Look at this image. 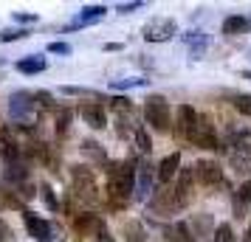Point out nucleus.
I'll list each match as a JSON object with an SVG mask.
<instances>
[{
  "mask_svg": "<svg viewBox=\"0 0 251 242\" xmlns=\"http://www.w3.org/2000/svg\"><path fill=\"white\" fill-rule=\"evenodd\" d=\"M71 107H57V141H65L68 138V130H71Z\"/></svg>",
  "mask_w": 251,
  "mask_h": 242,
  "instance_id": "a878e982",
  "label": "nucleus"
},
{
  "mask_svg": "<svg viewBox=\"0 0 251 242\" xmlns=\"http://www.w3.org/2000/svg\"><path fill=\"white\" fill-rule=\"evenodd\" d=\"M172 195H175V200H178V206H181V208H186L195 200V177H192V169H178V180H175Z\"/></svg>",
  "mask_w": 251,
  "mask_h": 242,
  "instance_id": "f8f14e48",
  "label": "nucleus"
},
{
  "mask_svg": "<svg viewBox=\"0 0 251 242\" xmlns=\"http://www.w3.org/2000/svg\"><path fill=\"white\" fill-rule=\"evenodd\" d=\"M228 102L240 115L251 118V93H228Z\"/></svg>",
  "mask_w": 251,
  "mask_h": 242,
  "instance_id": "bb28decb",
  "label": "nucleus"
},
{
  "mask_svg": "<svg viewBox=\"0 0 251 242\" xmlns=\"http://www.w3.org/2000/svg\"><path fill=\"white\" fill-rule=\"evenodd\" d=\"M17 23H37V14H14Z\"/></svg>",
  "mask_w": 251,
  "mask_h": 242,
  "instance_id": "ea45409f",
  "label": "nucleus"
},
{
  "mask_svg": "<svg viewBox=\"0 0 251 242\" xmlns=\"http://www.w3.org/2000/svg\"><path fill=\"white\" fill-rule=\"evenodd\" d=\"M82 152L96 163H107V155H104L102 144H96V141H82Z\"/></svg>",
  "mask_w": 251,
  "mask_h": 242,
  "instance_id": "cd10ccee",
  "label": "nucleus"
},
{
  "mask_svg": "<svg viewBox=\"0 0 251 242\" xmlns=\"http://www.w3.org/2000/svg\"><path fill=\"white\" fill-rule=\"evenodd\" d=\"M0 158H3L6 163H20V161H25L23 144L14 138V132H12L9 127L0 130Z\"/></svg>",
  "mask_w": 251,
  "mask_h": 242,
  "instance_id": "9d476101",
  "label": "nucleus"
},
{
  "mask_svg": "<svg viewBox=\"0 0 251 242\" xmlns=\"http://www.w3.org/2000/svg\"><path fill=\"white\" fill-rule=\"evenodd\" d=\"M243 242H251V237H246V240H243Z\"/></svg>",
  "mask_w": 251,
  "mask_h": 242,
  "instance_id": "37998d69",
  "label": "nucleus"
},
{
  "mask_svg": "<svg viewBox=\"0 0 251 242\" xmlns=\"http://www.w3.org/2000/svg\"><path fill=\"white\" fill-rule=\"evenodd\" d=\"M215 242H237V234H234V228L228 222H220L215 228Z\"/></svg>",
  "mask_w": 251,
  "mask_h": 242,
  "instance_id": "2f4dec72",
  "label": "nucleus"
},
{
  "mask_svg": "<svg viewBox=\"0 0 251 242\" xmlns=\"http://www.w3.org/2000/svg\"><path fill=\"white\" fill-rule=\"evenodd\" d=\"M79 115H82V121H85L88 127H93V130H104V127H107V113H104L102 104L85 102L79 107Z\"/></svg>",
  "mask_w": 251,
  "mask_h": 242,
  "instance_id": "2eb2a0df",
  "label": "nucleus"
},
{
  "mask_svg": "<svg viewBox=\"0 0 251 242\" xmlns=\"http://www.w3.org/2000/svg\"><path fill=\"white\" fill-rule=\"evenodd\" d=\"M37 113V102H34V93L31 90H14L9 96V115H12V121H17L20 127L28 124Z\"/></svg>",
  "mask_w": 251,
  "mask_h": 242,
  "instance_id": "39448f33",
  "label": "nucleus"
},
{
  "mask_svg": "<svg viewBox=\"0 0 251 242\" xmlns=\"http://www.w3.org/2000/svg\"><path fill=\"white\" fill-rule=\"evenodd\" d=\"M34 102H37V107H46V110H57V104H54V96L48 90H37L34 93Z\"/></svg>",
  "mask_w": 251,
  "mask_h": 242,
  "instance_id": "72a5a7b5",
  "label": "nucleus"
},
{
  "mask_svg": "<svg viewBox=\"0 0 251 242\" xmlns=\"http://www.w3.org/2000/svg\"><path fill=\"white\" fill-rule=\"evenodd\" d=\"M74 231H76L79 237H96V240H99V234L107 231V228H104V222L96 217L93 211H82V214L74 217Z\"/></svg>",
  "mask_w": 251,
  "mask_h": 242,
  "instance_id": "ddd939ff",
  "label": "nucleus"
},
{
  "mask_svg": "<svg viewBox=\"0 0 251 242\" xmlns=\"http://www.w3.org/2000/svg\"><path fill=\"white\" fill-rule=\"evenodd\" d=\"M62 93H65V96H99V93L88 90V88H74V85H65Z\"/></svg>",
  "mask_w": 251,
  "mask_h": 242,
  "instance_id": "c9c22d12",
  "label": "nucleus"
},
{
  "mask_svg": "<svg viewBox=\"0 0 251 242\" xmlns=\"http://www.w3.org/2000/svg\"><path fill=\"white\" fill-rule=\"evenodd\" d=\"M46 68H48V62H46V57H40V54H28V57L17 59V70H20V73H25V76L43 73Z\"/></svg>",
  "mask_w": 251,
  "mask_h": 242,
  "instance_id": "4be33fe9",
  "label": "nucleus"
},
{
  "mask_svg": "<svg viewBox=\"0 0 251 242\" xmlns=\"http://www.w3.org/2000/svg\"><path fill=\"white\" fill-rule=\"evenodd\" d=\"M9 240H12V228L0 220V242H9Z\"/></svg>",
  "mask_w": 251,
  "mask_h": 242,
  "instance_id": "58836bf2",
  "label": "nucleus"
},
{
  "mask_svg": "<svg viewBox=\"0 0 251 242\" xmlns=\"http://www.w3.org/2000/svg\"><path fill=\"white\" fill-rule=\"evenodd\" d=\"M133 138H136V147H138L141 152H144V155H150V152H152V141H150L147 130L141 127V124L136 127V132H133Z\"/></svg>",
  "mask_w": 251,
  "mask_h": 242,
  "instance_id": "7c9ffc66",
  "label": "nucleus"
},
{
  "mask_svg": "<svg viewBox=\"0 0 251 242\" xmlns=\"http://www.w3.org/2000/svg\"><path fill=\"white\" fill-rule=\"evenodd\" d=\"M144 121L155 132H170L172 130V110L164 96H147L144 99Z\"/></svg>",
  "mask_w": 251,
  "mask_h": 242,
  "instance_id": "f03ea898",
  "label": "nucleus"
},
{
  "mask_svg": "<svg viewBox=\"0 0 251 242\" xmlns=\"http://www.w3.org/2000/svg\"><path fill=\"white\" fill-rule=\"evenodd\" d=\"M104 14H107V6H102V3H96V6H85L79 12V17L74 20V23L65 28V31H76V28H85V25L96 23V20H102Z\"/></svg>",
  "mask_w": 251,
  "mask_h": 242,
  "instance_id": "f3484780",
  "label": "nucleus"
},
{
  "mask_svg": "<svg viewBox=\"0 0 251 242\" xmlns=\"http://www.w3.org/2000/svg\"><path fill=\"white\" fill-rule=\"evenodd\" d=\"M246 237H251V222H249V231H246Z\"/></svg>",
  "mask_w": 251,
  "mask_h": 242,
  "instance_id": "79ce46f5",
  "label": "nucleus"
},
{
  "mask_svg": "<svg viewBox=\"0 0 251 242\" xmlns=\"http://www.w3.org/2000/svg\"><path fill=\"white\" fill-rule=\"evenodd\" d=\"M122 237H125V242H147V231L138 220H127L125 228H122Z\"/></svg>",
  "mask_w": 251,
  "mask_h": 242,
  "instance_id": "393cba45",
  "label": "nucleus"
},
{
  "mask_svg": "<svg viewBox=\"0 0 251 242\" xmlns=\"http://www.w3.org/2000/svg\"><path fill=\"white\" fill-rule=\"evenodd\" d=\"M178 34V23L172 17H152L144 28H141V37L147 43H167Z\"/></svg>",
  "mask_w": 251,
  "mask_h": 242,
  "instance_id": "423d86ee",
  "label": "nucleus"
},
{
  "mask_svg": "<svg viewBox=\"0 0 251 242\" xmlns=\"http://www.w3.org/2000/svg\"><path fill=\"white\" fill-rule=\"evenodd\" d=\"M110 110H113L116 115H125V113H136V107H133V102H130L127 96H113V99H110Z\"/></svg>",
  "mask_w": 251,
  "mask_h": 242,
  "instance_id": "c756f323",
  "label": "nucleus"
},
{
  "mask_svg": "<svg viewBox=\"0 0 251 242\" xmlns=\"http://www.w3.org/2000/svg\"><path fill=\"white\" fill-rule=\"evenodd\" d=\"M23 222H25L28 237H34L37 242H48L51 234H54V222L43 220L40 214H34V211H23Z\"/></svg>",
  "mask_w": 251,
  "mask_h": 242,
  "instance_id": "9b49d317",
  "label": "nucleus"
},
{
  "mask_svg": "<svg viewBox=\"0 0 251 242\" xmlns=\"http://www.w3.org/2000/svg\"><path fill=\"white\" fill-rule=\"evenodd\" d=\"M23 37H28V28H9V31H0V43H14Z\"/></svg>",
  "mask_w": 251,
  "mask_h": 242,
  "instance_id": "f704fd0d",
  "label": "nucleus"
},
{
  "mask_svg": "<svg viewBox=\"0 0 251 242\" xmlns=\"http://www.w3.org/2000/svg\"><path fill=\"white\" fill-rule=\"evenodd\" d=\"M71 183H74V192H76L79 200H85V203H96V200H99L96 175H93L91 166H85V163L71 166Z\"/></svg>",
  "mask_w": 251,
  "mask_h": 242,
  "instance_id": "7ed1b4c3",
  "label": "nucleus"
},
{
  "mask_svg": "<svg viewBox=\"0 0 251 242\" xmlns=\"http://www.w3.org/2000/svg\"><path fill=\"white\" fill-rule=\"evenodd\" d=\"M215 220H212V214H195L192 220H189V234H192V240L198 237V240H206L209 234H215Z\"/></svg>",
  "mask_w": 251,
  "mask_h": 242,
  "instance_id": "6ab92c4d",
  "label": "nucleus"
},
{
  "mask_svg": "<svg viewBox=\"0 0 251 242\" xmlns=\"http://www.w3.org/2000/svg\"><path fill=\"white\" fill-rule=\"evenodd\" d=\"M147 208H150L152 217H161V220H172L178 211H181V206H178V200H175L170 186H158V189L150 195Z\"/></svg>",
  "mask_w": 251,
  "mask_h": 242,
  "instance_id": "20e7f679",
  "label": "nucleus"
},
{
  "mask_svg": "<svg viewBox=\"0 0 251 242\" xmlns=\"http://www.w3.org/2000/svg\"><path fill=\"white\" fill-rule=\"evenodd\" d=\"M37 192H40V197H43V203H46L48 211H51V214H57V211H59V200H57V195H54V189H51L48 183H43Z\"/></svg>",
  "mask_w": 251,
  "mask_h": 242,
  "instance_id": "c85d7f7f",
  "label": "nucleus"
},
{
  "mask_svg": "<svg viewBox=\"0 0 251 242\" xmlns=\"http://www.w3.org/2000/svg\"><path fill=\"white\" fill-rule=\"evenodd\" d=\"M209 43H212V37L206 34V31H189V34H183V45L189 48V54L195 59H201V54H206Z\"/></svg>",
  "mask_w": 251,
  "mask_h": 242,
  "instance_id": "aec40b11",
  "label": "nucleus"
},
{
  "mask_svg": "<svg viewBox=\"0 0 251 242\" xmlns=\"http://www.w3.org/2000/svg\"><path fill=\"white\" fill-rule=\"evenodd\" d=\"M228 161H231V166H234V172L249 175L251 172V144H246V141L231 144V150H228Z\"/></svg>",
  "mask_w": 251,
  "mask_h": 242,
  "instance_id": "4468645a",
  "label": "nucleus"
},
{
  "mask_svg": "<svg viewBox=\"0 0 251 242\" xmlns=\"http://www.w3.org/2000/svg\"><path fill=\"white\" fill-rule=\"evenodd\" d=\"M147 79H138V76H130V79H113L110 82V88L113 90H130V88H141Z\"/></svg>",
  "mask_w": 251,
  "mask_h": 242,
  "instance_id": "473e14b6",
  "label": "nucleus"
},
{
  "mask_svg": "<svg viewBox=\"0 0 251 242\" xmlns=\"http://www.w3.org/2000/svg\"><path fill=\"white\" fill-rule=\"evenodd\" d=\"M249 206H251V180H246V183L234 192V217L243 220L249 214Z\"/></svg>",
  "mask_w": 251,
  "mask_h": 242,
  "instance_id": "5701e85b",
  "label": "nucleus"
},
{
  "mask_svg": "<svg viewBox=\"0 0 251 242\" xmlns=\"http://www.w3.org/2000/svg\"><path fill=\"white\" fill-rule=\"evenodd\" d=\"M251 31V20L246 14H231L223 20V34L226 37H240V34H249Z\"/></svg>",
  "mask_w": 251,
  "mask_h": 242,
  "instance_id": "412c9836",
  "label": "nucleus"
},
{
  "mask_svg": "<svg viewBox=\"0 0 251 242\" xmlns=\"http://www.w3.org/2000/svg\"><path fill=\"white\" fill-rule=\"evenodd\" d=\"M141 6H144L141 0H133V3H119V6H116V12H119V14H130V12H136V9H141Z\"/></svg>",
  "mask_w": 251,
  "mask_h": 242,
  "instance_id": "e433bc0d",
  "label": "nucleus"
},
{
  "mask_svg": "<svg viewBox=\"0 0 251 242\" xmlns=\"http://www.w3.org/2000/svg\"><path fill=\"white\" fill-rule=\"evenodd\" d=\"M48 51H51V54H71V45L68 43H51Z\"/></svg>",
  "mask_w": 251,
  "mask_h": 242,
  "instance_id": "4c0bfd02",
  "label": "nucleus"
},
{
  "mask_svg": "<svg viewBox=\"0 0 251 242\" xmlns=\"http://www.w3.org/2000/svg\"><path fill=\"white\" fill-rule=\"evenodd\" d=\"M178 169H181V152H172V155H167V158L158 163V169H155L158 183H161V186H170L172 180H175Z\"/></svg>",
  "mask_w": 251,
  "mask_h": 242,
  "instance_id": "dca6fc26",
  "label": "nucleus"
},
{
  "mask_svg": "<svg viewBox=\"0 0 251 242\" xmlns=\"http://www.w3.org/2000/svg\"><path fill=\"white\" fill-rule=\"evenodd\" d=\"M164 237L170 242H192V234H189L186 222H167L164 225Z\"/></svg>",
  "mask_w": 251,
  "mask_h": 242,
  "instance_id": "b1692460",
  "label": "nucleus"
},
{
  "mask_svg": "<svg viewBox=\"0 0 251 242\" xmlns=\"http://www.w3.org/2000/svg\"><path fill=\"white\" fill-rule=\"evenodd\" d=\"M178 138H186L189 141V135H192V130H195V121H198V113H195V107L192 104H181L178 107Z\"/></svg>",
  "mask_w": 251,
  "mask_h": 242,
  "instance_id": "a211bd4d",
  "label": "nucleus"
},
{
  "mask_svg": "<svg viewBox=\"0 0 251 242\" xmlns=\"http://www.w3.org/2000/svg\"><path fill=\"white\" fill-rule=\"evenodd\" d=\"M152 183H155V166L150 161H141L136 166V186H133V200L147 203L152 195Z\"/></svg>",
  "mask_w": 251,
  "mask_h": 242,
  "instance_id": "6e6552de",
  "label": "nucleus"
},
{
  "mask_svg": "<svg viewBox=\"0 0 251 242\" xmlns=\"http://www.w3.org/2000/svg\"><path fill=\"white\" fill-rule=\"evenodd\" d=\"M192 177H195V183H201V186H223L226 183L223 166L217 161H206V158L192 166Z\"/></svg>",
  "mask_w": 251,
  "mask_h": 242,
  "instance_id": "1a4fd4ad",
  "label": "nucleus"
},
{
  "mask_svg": "<svg viewBox=\"0 0 251 242\" xmlns=\"http://www.w3.org/2000/svg\"><path fill=\"white\" fill-rule=\"evenodd\" d=\"M189 141H192L195 147H201V150H220V138H217V132H215V124L201 113H198V121H195V130H192V135H189Z\"/></svg>",
  "mask_w": 251,
  "mask_h": 242,
  "instance_id": "0eeeda50",
  "label": "nucleus"
},
{
  "mask_svg": "<svg viewBox=\"0 0 251 242\" xmlns=\"http://www.w3.org/2000/svg\"><path fill=\"white\" fill-rule=\"evenodd\" d=\"M243 76H246V79H251V70H243Z\"/></svg>",
  "mask_w": 251,
  "mask_h": 242,
  "instance_id": "a19ab883",
  "label": "nucleus"
},
{
  "mask_svg": "<svg viewBox=\"0 0 251 242\" xmlns=\"http://www.w3.org/2000/svg\"><path fill=\"white\" fill-rule=\"evenodd\" d=\"M133 186H136V163L125 161L107 169V192H110V206L125 208L133 200Z\"/></svg>",
  "mask_w": 251,
  "mask_h": 242,
  "instance_id": "f257e3e1",
  "label": "nucleus"
}]
</instances>
